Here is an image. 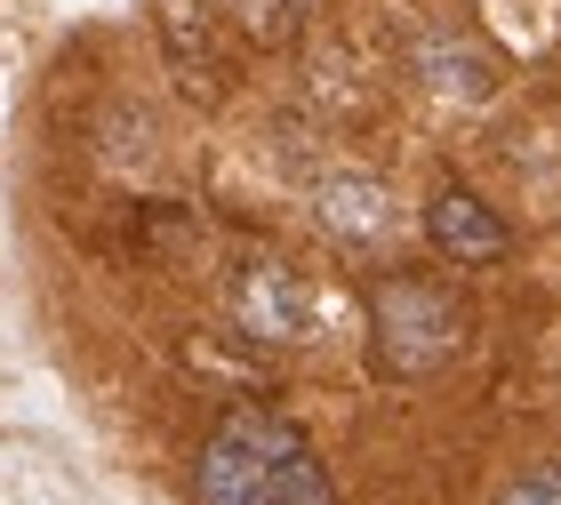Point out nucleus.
I'll return each instance as SVG.
<instances>
[{
  "instance_id": "obj_3",
  "label": "nucleus",
  "mask_w": 561,
  "mask_h": 505,
  "mask_svg": "<svg viewBox=\"0 0 561 505\" xmlns=\"http://www.w3.org/2000/svg\"><path fill=\"white\" fill-rule=\"evenodd\" d=\"M225 313H233V330L257 337V345H305L321 330V297L280 257H241L225 273Z\"/></svg>"
},
{
  "instance_id": "obj_8",
  "label": "nucleus",
  "mask_w": 561,
  "mask_h": 505,
  "mask_svg": "<svg viewBox=\"0 0 561 505\" xmlns=\"http://www.w3.org/2000/svg\"><path fill=\"white\" fill-rule=\"evenodd\" d=\"M305 16H313V0H233V24L249 48H289L305 33Z\"/></svg>"
},
{
  "instance_id": "obj_11",
  "label": "nucleus",
  "mask_w": 561,
  "mask_h": 505,
  "mask_svg": "<svg viewBox=\"0 0 561 505\" xmlns=\"http://www.w3.org/2000/svg\"><path fill=\"white\" fill-rule=\"evenodd\" d=\"M497 505H561V458H546V466L514 473V482L497 490Z\"/></svg>"
},
{
  "instance_id": "obj_2",
  "label": "nucleus",
  "mask_w": 561,
  "mask_h": 505,
  "mask_svg": "<svg viewBox=\"0 0 561 505\" xmlns=\"http://www.w3.org/2000/svg\"><path fill=\"white\" fill-rule=\"evenodd\" d=\"M305 434L273 410H233L201 441V466H193V497L201 505H273V473Z\"/></svg>"
},
{
  "instance_id": "obj_6",
  "label": "nucleus",
  "mask_w": 561,
  "mask_h": 505,
  "mask_svg": "<svg viewBox=\"0 0 561 505\" xmlns=\"http://www.w3.org/2000/svg\"><path fill=\"white\" fill-rule=\"evenodd\" d=\"M152 24H161V57L169 72L185 81V96H217V41H209V16H201V0H152Z\"/></svg>"
},
{
  "instance_id": "obj_4",
  "label": "nucleus",
  "mask_w": 561,
  "mask_h": 505,
  "mask_svg": "<svg viewBox=\"0 0 561 505\" xmlns=\"http://www.w3.org/2000/svg\"><path fill=\"white\" fill-rule=\"evenodd\" d=\"M425 241L442 249L449 265H497L505 249H514L505 217H497L481 193H466V185H442V193L425 200Z\"/></svg>"
},
{
  "instance_id": "obj_7",
  "label": "nucleus",
  "mask_w": 561,
  "mask_h": 505,
  "mask_svg": "<svg viewBox=\"0 0 561 505\" xmlns=\"http://www.w3.org/2000/svg\"><path fill=\"white\" fill-rule=\"evenodd\" d=\"M313 217L337 241H386L393 233V193L377 176H321L313 185Z\"/></svg>"
},
{
  "instance_id": "obj_10",
  "label": "nucleus",
  "mask_w": 561,
  "mask_h": 505,
  "mask_svg": "<svg viewBox=\"0 0 561 505\" xmlns=\"http://www.w3.org/2000/svg\"><path fill=\"white\" fill-rule=\"evenodd\" d=\"M96 137H105V161H113V169H145V161H152V120H145L137 105H113Z\"/></svg>"
},
{
  "instance_id": "obj_5",
  "label": "nucleus",
  "mask_w": 561,
  "mask_h": 505,
  "mask_svg": "<svg viewBox=\"0 0 561 505\" xmlns=\"http://www.w3.org/2000/svg\"><path fill=\"white\" fill-rule=\"evenodd\" d=\"M410 72L433 89V96H457V105H481V96H497V57L466 33H449V24H425L410 33Z\"/></svg>"
},
{
  "instance_id": "obj_1",
  "label": "nucleus",
  "mask_w": 561,
  "mask_h": 505,
  "mask_svg": "<svg viewBox=\"0 0 561 505\" xmlns=\"http://www.w3.org/2000/svg\"><path fill=\"white\" fill-rule=\"evenodd\" d=\"M466 297L449 282H425V273H386V282L369 289V361L401 377V386H417V377L449 369L457 353H466Z\"/></svg>"
},
{
  "instance_id": "obj_9",
  "label": "nucleus",
  "mask_w": 561,
  "mask_h": 505,
  "mask_svg": "<svg viewBox=\"0 0 561 505\" xmlns=\"http://www.w3.org/2000/svg\"><path fill=\"white\" fill-rule=\"evenodd\" d=\"M273 505H337V490H329V473H321V458H313L305 441L280 458V473H273Z\"/></svg>"
}]
</instances>
